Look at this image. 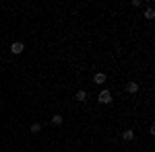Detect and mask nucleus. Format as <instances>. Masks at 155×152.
Masks as SVG:
<instances>
[{
  "mask_svg": "<svg viewBox=\"0 0 155 152\" xmlns=\"http://www.w3.org/2000/svg\"><path fill=\"white\" fill-rule=\"evenodd\" d=\"M153 17H155V11H153V8H151V6H149V8L145 11V19H147V21H151Z\"/></svg>",
  "mask_w": 155,
  "mask_h": 152,
  "instance_id": "obj_8",
  "label": "nucleus"
},
{
  "mask_svg": "<svg viewBox=\"0 0 155 152\" xmlns=\"http://www.w3.org/2000/svg\"><path fill=\"white\" fill-rule=\"evenodd\" d=\"M137 91H139V82H134V80L126 82V93H128V95H134Z\"/></svg>",
  "mask_w": 155,
  "mask_h": 152,
  "instance_id": "obj_4",
  "label": "nucleus"
},
{
  "mask_svg": "<svg viewBox=\"0 0 155 152\" xmlns=\"http://www.w3.org/2000/svg\"><path fill=\"white\" fill-rule=\"evenodd\" d=\"M41 132V123H33L31 126V134H39Z\"/></svg>",
  "mask_w": 155,
  "mask_h": 152,
  "instance_id": "obj_9",
  "label": "nucleus"
},
{
  "mask_svg": "<svg viewBox=\"0 0 155 152\" xmlns=\"http://www.w3.org/2000/svg\"><path fill=\"white\" fill-rule=\"evenodd\" d=\"M106 80H107V76L104 72H97L95 76H93V84H106Z\"/></svg>",
  "mask_w": 155,
  "mask_h": 152,
  "instance_id": "obj_3",
  "label": "nucleus"
},
{
  "mask_svg": "<svg viewBox=\"0 0 155 152\" xmlns=\"http://www.w3.org/2000/svg\"><path fill=\"white\" fill-rule=\"evenodd\" d=\"M62 121H64L62 115H52V126H62Z\"/></svg>",
  "mask_w": 155,
  "mask_h": 152,
  "instance_id": "obj_7",
  "label": "nucleus"
},
{
  "mask_svg": "<svg viewBox=\"0 0 155 152\" xmlns=\"http://www.w3.org/2000/svg\"><path fill=\"white\" fill-rule=\"evenodd\" d=\"M97 101H99L101 105H110L114 99H112V93H110V91H101V93H99V97H97Z\"/></svg>",
  "mask_w": 155,
  "mask_h": 152,
  "instance_id": "obj_1",
  "label": "nucleus"
},
{
  "mask_svg": "<svg viewBox=\"0 0 155 152\" xmlns=\"http://www.w3.org/2000/svg\"><path fill=\"white\" fill-rule=\"evenodd\" d=\"M23 49H25V45L21 43V41H15V43L11 45V51H12V54H17V56H19V54H23Z\"/></svg>",
  "mask_w": 155,
  "mask_h": 152,
  "instance_id": "obj_2",
  "label": "nucleus"
},
{
  "mask_svg": "<svg viewBox=\"0 0 155 152\" xmlns=\"http://www.w3.org/2000/svg\"><path fill=\"white\" fill-rule=\"evenodd\" d=\"M132 138H134V132H132V129H126V132H122V140L130 142Z\"/></svg>",
  "mask_w": 155,
  "mask_h": 152,
  "instance_id": "obj_5",
  "label": "nucleus"
},
{
  "mask_svg": "<svg viewBox=\"0 0 155 152\" xmlns=\"http://www.w3.org/2000/svg\"><path fill=\"white\" fill-rule=\"evenodd\" d=\"M77 101H79V103L87 101V91H77Z\"/></svg>",
  "mask_w": 155,
  "mask_h": 152,
  "instance_id": "obj_6",
  "label": "nucleus"
}]
</instances>
